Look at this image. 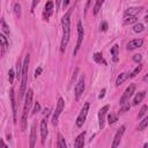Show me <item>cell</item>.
<instances>
[{"instance_id": "cell-26", "label": "cell", "mask_w": 148, "mask_h": 148, "mask_svg": "<svg viewBox=\"0 0 148 148\" xmlns=\"http://www.w3.org/2000/svg\"><path fill=\"white\" fill-rule=\"evenodd\" d=\"M118 51H119L118 45H113L112 49H111V54L113 56V60H114V61L118 60V58H117V56H118Z\"/></svg>"}, {"instance_id": "cell-3", "label": "cell", "mask_w": 148, "mask_h": 148, "mask_svg": "<svg viewBox=\"0 0 148 148\" xmlns=\"http://www.w3.org/2000/svg\"><path fill=\"white\" fill-rule=\"evenodd\" d=\"M29 61H30V56L25 54V58L22 64V83H21V89H20V96L22 97L25 92V87H27V81H28V71H29Z\"/></svg>"}, {"instance_id": "cell-38", "label": "cell", "mask_w": 148, "mask_h": 148, "mask_svg": "<svg viewBox=\"0 0 148 148\" xmlns=\"http://www.w3.org/2000/svg\"><path fill=\"white\" fill-rule=\"evenodd\" d=\"M123 105H124V106L121 108V110H120V111H121V112H126V111L130 109V104H126V105H125V104H123Z\"/></svg>"}, {"instance_id": "cell-4", "label": "cell", "mask_w": 148, "mask_h": 148, "mask_svg": "<svg viewBox=\"0 0 148 148\" xmlns=\"http://www.w3.org/2000/svg\"><path fill=\"white\" fill-rule=\"evenodd\" d=\"M89 106H90L89 103H84V105L82 106V109H81V111H80V113H79V116L76 118V121H75V124H76L77 127H81L84 124L86 117H87L88 111H89Z\"/></svg>"}, {"instance_id": "cell-11", "label": "cell", "mask_w": 148, "mask_h": 148, "mask_svg": "<svg viewBox=\"0 0 148 148\" xmlns=\"http://www.w3.org/2000/svg\"><path fill=\"white\" fill-rule=\"evenodd\" d=\"M9 97H10V102H12V109H13L14 123H16V121H17V112H16V101H15L14 89H10V90H9Z\"/></svg>"}, {"instance_id": "cell-25", "label": "cell", "mask_w": 148, "mask_h": 148, "mask_svg": "<svg viewBox=\"0 0 148 148\" xmlns=\"http://www.w3.org/2000/svg\"><path fill=\"white\" fill-rule=\"evenodd\" d=\"M125 24H132V23H135L138 21V17L136 16H125Z\"/></svg>"}, {"instance_id": "cell-32", "label": "cell", "mask_w": 148, "mask_h": 148, "mask_svg": "<svg viewBox=\"0 0 148 148\" xmlns=\"http://www.w3.org/2000/svg\"><path fill=\"white\" fill-rule=\"evenodd\" d=\"M14 76H15L14 71H13V69H9V72H8V80H9V83H13V81H14Z\"/></svg>"}, {"instance_id": "cell-44", "label": "cell", "mask_w": 148, "mask_h": 148, "mask_svg": "<svg viewBox=\"0 0 148 148\" xmlns=\"http://www.w3.org/2000/svg\"><path fill=\"white\" fill-rule=\"evenodd\" d=\"M68 3H69V2H68V1H65V2H64V7H65V6H67V5H68Z\"/></svg>"}, {"instance_id": "cell-7", "label": "cell", "mask_w": 148, "mask_h": 148, "mask_svg": "<svg viewBox=\"0 0 148 148\" xmlns=\"http://www.w3.org/2000/svg\"><path fill=\"white\" fill-rule=\"evenodd\" d=\"M134 91H135V84L132 83V84H130V86L126 88V90L124 91V94H123V96H121V98H120V105L126 104V102H127V101L130 99V97L134 94Z\"/></svg>"}, {"instance_id": "cell-9", "label": "cell", "mask_w": 148, "mask_h": 148, "mask_svg": "<svg viewBox=\"0 0 148 148\" xmlns=\"http://www.w3.org/2000/svg\"><path fill=\"white\" fill-rule=\"evenodd\" d=\"M108 111H109V105H104L98 111V126L101 130L104 127V121H105V117H106Z\"/></svg>"}, {"instance_id": "cell-28", "label": "cell", "mask_w": 148, "mask_h": 148, "mask_svg": "<svg viewBox=\"0 0 148 148\" xmlns=\"http://www.w3.org/2000/svg\"><path fill=\"white\" fill-rule=\"evenodd\" d=\"M102 5H103V0H98V1H96V2H95V6H94V14H95V15L99 12V9H101Z\"/></svg>"}, {"instance_id": "cell-10", "label": "cell", "mask_w": 148, "mask_h": 148, "mask_svg": "<svg viewBox=\"0 0 148 148\" xmlns=\"http://www.w3.org/2000/svg\"><path fill=\"white\" fill-rule=\"evenodd\" d=\"M124 133H125V126H121V127L117 131V133L114 134V138H113L111 148H117V147L120 145V141H121V138H123Z\"/></svg>"}, {"instance_id": "cell-31", "label": "cell", "mask_w": 148, "mask_h": 148, "mask_svg": "<svg viewBox=\"0 0 148 148\" xmlns=\"http://www.w3.org/2000/svg\"><path fill=\"white\" fill-rule=\"evenodd\" d=\"M141 69H142V65H139V66H138L131 74H128V77H134V76H136V75L141 72Z\"/></svg>"}, {"instance_id": "cell-16", "label": "cell", "mask_w": 148, "mask_h": 148, "mask_svg": "<svg viewBox=\"0 0 148 148\" xmlns=\"http://www.w3.org/2000/svg\"><path fill=\"white\" fill-rule=\"evenodd\" d=\"M142 10V7H131L125 10V16H136Z\"/></svg>"}, {"instance_id": "cell-35", "label": "cell", "mask_w": 148, "mask_h": 148, "mask_svg": "<svg viewBox=\"0 0 148 148\" xmlns=\"http://www.w3.org/2000/svg\"><path fill=\"white\" fill-rule=\"evenodd\" d=\"M141 60H142V56H141V54H134V56H133V61L140 62Z\"/></svg>"}, {"instance_id": "cell-5", "label": "cell", "mask_w": 148, "mask_h": 148, "mask_svg": "<svg viewBox=\"0 0 148 148\" xmlns=\"http://www.w3.org/2000/svg\"><path fill=\"white\" fill-rule=\"evenodd\" d=\"M64 106H65L64 98H61V97H60V98L58 99V103H57V106H56V111H54L53 117H52V124H53V125H57V124H58V118H59L60 113L62 112Z\"/></svg>"}, {"instance_id": "cell-23", "label": "cell", "mask_w": 148, "mask_h": 148, "mask_svg": "<svg viewBox=\"0 0 148 148\" xmlns=\"http://www.w3.org/2000/svg\"><path fill=\"white\" fill-rule=\"evenodd\" d=\"M58 146H59V148H67V145L65 142V139H64V136L60 133L58 134Z\"/></svg>"}, {"instance_id": "cell-45", "label": "cell", "mask_w": 148, "mask_h": 148, "mask_svg": "<svg viewBox=\"0 0 148 148\" xmlns=\"http://www.w3.org/2000/svg\"><path fill=\"white\" fill-rule=\"evenodd\" d=\"M143 148H148V143H145L143 145Z\"/></svg>"}, {"instance_id": "cell-43", "label": "cell", "mask_w": 148, "mask_h": 148, "mask_svg": "<svg viewBox=\"0 0 148 148\" xmlns=\"http://www.w3.org/2000/svg\"><path fill=\"white\" fill-rule=\"evenodd\" d=\"M38 3H39V1H38V0H35V1L32 2V6H31V10H34L35 6H36V5H38Z\"/></svg>"}, {"instance_id": "cell-41", "label": "cell", "mask_w": 148, "mask_h": 148, "mask_svg": "<svg viewBox=\"0 0 148 148\" xmlns=\"http://www.w3.org/2000/svg\"><path fill=\"white\" fill-rule=\"evenodd\" d=\"M105 91H106L105 89H102V91H101V94L98 95V98H103V97L105 96Z\"/></svg>"}, {"instance_id": "cell-22", "label": "cell", "mask_w": 148, "mask_h": 148, "mask_svg": "<svg viewBox=\"0 0 148 148\" xmlns=\"http://www.w3.org/2000/svg\"><path fill=\"white\" fill-rule=\"evenodd\" d=\"M21 76H22V64H21V60L18 59L16 62V77L21 79Z\"/></svg>"}, {"instance_id": "cell-21", "label": "cell", "mask_w": 148, "mask_h": 148, "mask_svg": "<svg viewBox=\"0 0 148 148\" xmlns=\"http://www.w3.org/2000/svg\"><path fill=\"white\" fill-rule=\"evenodd\" d=\"M92 58H94V60L97 62V64H104V65H106V62H105V60H104V58H103V54L102 53H99V52H97V53H95L94 56H92Z\"/></svg>"}, {"instance_id": "cell-8", "label": "cell", "mask_w": 148, "mask_h": 148, "mask_svg": "<svg viewBox=\"0 0 148 148\" xmlns=\"http://www.w3.org/2000/svg\"><path fill=\"white\" fill-rule=\"evenodd\" d=\"M74 94H75V98L79 99L80 96L82 95V92L84 91V75H81V77L79 79V81L76 82L75 84V88H74Z\"/></svg>"}, {"instance_id": "cell-6", "label": "cell", "mask_w": 148, "mask_h": 148, "mask_svg": "<svg viewBox=\"0 0 148 148\" xmlns=\"http://www.w3.org/2000/svg\"><path fill=\"white\" fill-rule=\"evenodd\" d=\"M83 36H84L83 27H82L81 21H79V22H77V42H76V46H75L74 52H73V54H74V56H76V53H77V51H79V49H80V46H81V44H82Z\"/></svg>"}, {"instance_id": "cell-12", "label": "cell", "mask_w": 148, "mask_h": 148, "mask_svg": "<svg viewBox=\"0 0 148 148\" xmlns=\"http://www.w3.org/2000/svg\"><path fill=\"white\" fill-rule=\"evenodd\" d=\"M142 44H143V39H142V38L133 39V40H131V42L127 43L126 49H127V50H134V49H138V47L142 46Z\"/></svg>"}, {"instance_id": "cell-27", "label": "cell", "mask_w": 148, "mask_h": 148, "mask_svg": "<svg viewBox=\"0 0 148 148\" xmlns=\"http://www.w3.org/2000/svg\"><path fill=\"white\" fill-rule=\"evenodd\" d=\"M147 125H148V117H145L141 120V123L139 124V131H143L147 127Z\"/></svg>"}, {"instance_id": "cell-24", "label": "cell", "mask_w": 148, "mask_h": 148, "mask_svg": "<svg viewBox=\"0 0 148 148\" xmlns=\"http://www.w3.org/2000/svg\"><path fill=\"white\" fill-rule=\"evenodd\" d=\"M143 30H145V25H143L142 23H135V24H134V27H133V31H134V32H136V34L142 32Z\"/></svg>"}, {"instance_id": "cell-34", "label": "cell", "mask_w": 148, "mask_h": 148, "mask_svg": "<svg viewBox=\"0 0 148 148\" xmlns=\"http://www.w3.org/2000/svg\"><path fill=\"white\" fill-rule=\"evenodd\" d=\"M146 111H147V105H143V106L141 108V111L139 112V118H142V117L145 116Z\"/></svg>"}, {"instance_id": "cell-18", "label": "cell", "mask_w": 148, "mask_h": 148, "mask_svg": "<svg viewBox=\"0 0 148 148\" xmlns=\"http://www.w3.org/2000/svg\"><path fill=\"white\" fill-rule=\"evenodd\" d=\"M145 96H146V91H140V92H138V94L135 95L134 99H133V105H138V104L145 98Z\"/></svg>"}, {"instance_id": "cell-2", "label": "cell", "mask_w": 148, "mask_h": 148, "mask_svg": "<svg viewBox=\"0 0 148 148\" xmlns=\"http://www.w3.org/2000/svg\"><path fill=\"white\" fill-rule=\"evenodd\" d=\"M25 95V101H24V106H23V113H22V119H21V126H22V131L25 130L27 127V116L28 112L30 110V106L32 104V96H34V91L32 89H28Z\"/></svg>"}, {"instance_id": "cell-20", "label": "cell", "mask_w": 148, "mask_h": 148, "mask_svg": "<svg viewBox=\"0 0 148 148\" xmlns=\"http://www.w3.org/2000/svg\"><path fill=\"white\" fill-rule=\"evenodd\" d=\"M128 79V73H121L118 77H117V81H116V86H120V84H123L124 83V81L125 80H127Z\"/></svg>"}, {"instance_id": "cell-15", "label": "cell", "mask_w": 148, "mask_h": 148, "mask_svg": "<svg viewBox=\"0 0 148 148\" xmlns=\"http://www.w3.org/2000/svg\"><path fill=\"white\" fill-rule=\"evenodd\" d=\"M36 124H32L31 126V132H30V141H29V148H35V142H36Z\"/></svg>"}, {"instance_id": "cell-40", "label": "cell", "mask_w": 148, "mask_h": 148, "mask_svg": "<svg viewBox=\"0 0 148 148\" xmlns=\"http://www.w3.org/2000/svg\"><path fill=\"white\" fill-rule=\"evenodd\" d=\"M0 148H8L7 145L5 143V141H3L2 139H0Z\"/></svg>"}, {"instance_id": "cell-19", "label": "cell", "mask_w": 148, "mask_h": 148, "mask_svg": "<svg viewBox=\"0 0 148 148\" xmlns=\"http://www.w3.org/2000/svg\"><path fill=\"white\" fill-rule=\"evenodd\" d=\"M0 46L2 49V51H6L7 47H8V40H7V37L2 34H0Z\"/></svg>"}, {"instance_id": "cell-42", "label": "cell", "mask_w": 148, "mask_h": 148, "mask_svg": "<svg viewBox=\"0 0 148 148\" xmlns=\"http://www.w3.org/2000/svg\"><path fill=\"white\" fill-rule=\"evenodd\" d=\"M49 113H50V110H49L47 108H45V109H44V111H43V114L47 117V116H49Z\"/></svg>"}, {"instance_id": "cell-39", "label": "cell", "mask_w": 148, "mask_h": 148, "mask_svg": "<svg viewBox=\"0 0 148 148\" xmlns=\"http://www.w3.org/2000/svg\"><path fill=\"white\" fill-rule=\"evenodd\" d=\"M40 73H42V67L36 68V71H35V75H36V76H38V75H40Z\"/></svg>"}, {"instance_id": "cell-29", "label": "cell", "mask_w": 148, "mask_h": 148, "mask_svg": "<svg viewBox=\"0 0 148 148\" xmlns=\"http://www.w3.org/2000/svg\"><path fill=\"white\" fill-rule=\"evenodd\" d=\"M117 120H118V116H117L116 113H110V114H109V117H108V121H109L110 125H111V124H114Z\"/></svg>"}, {"instance_id": "cell-17", "label": "cell", "mask_w": 148, "mask_h": 148, "mask_svg": "<svg viewBox=\"0 0 148 148\" xmlns=\"http://www.w3.org/2000/svg\"><path fill=\"white\" fill-rule=\"evenodd\" d=\"M84 135L86 133H81L80 135H77V138L75 139V142H74V148H83L84 146Z\"/></svg>"}, {"instance_id": "cell-13", "label": "cell", "mask_w": 148, "mask_h": 148, "mask_svg": "<svg viewBox=\"0 0 148 148\" xmlns=\"http://www.w3.org/2000/svg\"><path fill=\"white\" fill-rule=\"evenodd\" d=\"M52 12H53V2H52V1H49V2H46V5H45L44 13H43V18H44V20H47V18L51 16Z\"/></svg>"}, {"instance_id": "cell-1", "label": "cell", "mask_w": 148, "mask_h": 148, "mask_svg": "<svg viewBox=\"0 0 148 148\" xmlns=\"http://www.w3.org/2000/svg\"><path fill=\"white\" fill-rule=\"evenodd\" d=\"M62 23V39H61V45H60V50L61 52L65 51L68 42H69V37H71V12H67L61 20Z\"/></svg>"}, {"instance_id": "cell-14", "label": "cell", "mask_w": 148, "mask_h": 148, "mask_svg": "<svg viewBox=\"0 0 148 148\" xmlns=\"http://www.w3.org/2000/svg\"><path fill=\"white\" fill-rule=\"evenodd\" d=\"M40 135H42V143H44L45 139L47 136V123H46V119H42V121H40Z\"/></svg>"}, {"instance_id": "cell-37", "label": "cell", "mask_w": 148, "mask_h": 148, "mask_svg": "<svg viewBox=\"0 0 148 148\" xmlns=\"http://www.w3.org/2000/svg\"><path fill=\"white\" fill-rule=\"evenodd\" d=\"M108 30V23L106 22H102L101 23V31H106Z\"/></svg>"}, {"instance_id": "cell-36", "label": "cell", "mask_w": 148, "mask_h": 148, "mask_svg": "<svg viewBox=\"0 0 148 148\" xmlns=\"http://www.w3.org/2000/svg\"><path fill=\"white\" fill-rule=\"evenodd\" d=\"M1 23H2V30L5 31V34H6V35H9V29H8V27H7V24H6V23H5L3 21H2Z\"/></svg>"}, {"instance_id": "cell-30", "label": "cell", "mask_w": 148, "mask_h": 148, "mask_svg": "<svg viewBox=\"0 0 148 148\" xmlns=\"http://www.w3.org/2000/svg\"><path fill=\"white\" fill-rule=\"evenodd\" d=\"M14 12H15V15L17 17H21V5L18 2L14 3Z\"/></svg>"}, {"instance_id": "cell-33", "label": "cell", "mask_w": 148, "mask_h": 148, "mask_svg": "<svg viewBox=\"0 0 148 148\" xmlns=\"http://www.w3.org/2000/svg\"><path fill=\"white\" fill-rule=\"evenodd\" d=\"M38 111H40V104H39L38 102H36V103H35V106H34V111H32V113L35 114V113H37Z\"/></svg>"}]
</instances>
